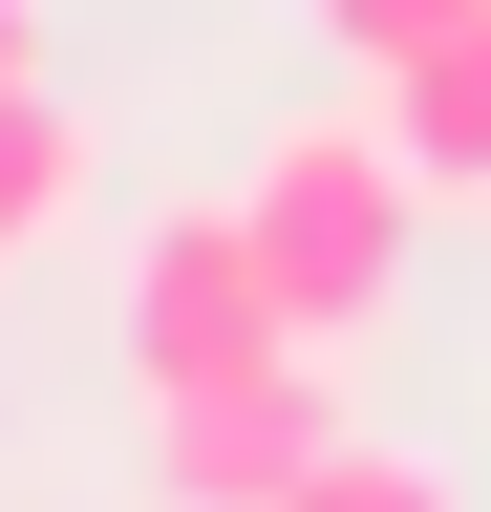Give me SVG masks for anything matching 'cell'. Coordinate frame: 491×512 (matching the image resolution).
<instances>
[{
    "label": "cell",
    "mask_w": 491,
    "mask_h": 512,
    "mask_svg": "<svg viewBox=\"0 0 491 512\" xmlns=\"http://www.w3.org/2000/svg\"><path fill=\"white\" fill-rule=\"evenodd\" d=\"M235 235H257V278H278L299 342H363V320L406 299L427 192H406V150L363 107H299V128H257V171H235Z\"/></svg>",
    "instance_id": "obj_1"
},
{
    "label": "cell",
    "mask_w": 491,
    "mask_h": 512,
    "mask_svg": "<svg viewBox=\"0 0 491 512\" xmlns=\"http://www.w3.org/2000/svg\"><path fill=\"white\" fill-rule=\"evenodd\" d=\"M257 363H321V342L278 320L257 235H235V192H214V214H171L129 256V384H150V406H214V384H257Z\"/></svg>",
    "instance_id": "obj_2"
},
{
    "label": "cell",
    "mask_w": 491,
    "mask_h": 512,
    "mask_svg": "<svg viewBox=\"0 0 491 512\" xmlns=\"http://www.w3.org/2000/svg\"><path fill=\"white\" fill-rule=\"evenodd\" d=\"M321 448H342L321 363H257V384H214V406H150V491L171 512H278Z\"/></svg>",
    "instance_id": "obj_3"
},
{
    "label": "cell",
    "mask_w": 491,
    "mask_h": 512,
    "mask_svg": "<svg viewBox=\"0 0 491 512\" xmlns=\"http://www.w3.org/2000/svg\"><path fill=\"white\" fill-rule=\"evenodd\" d=\"M363 128L406 150V192H427V214H470V192H491V0H470L449 43H406L385 86H363Z\"/></svg>",
    "instance_id": "obj_4"
},
{
    "label": "cell",
    "mask_w": 491,
    "mask_h": 512,
    "mask_svg": "<svg viewBox=\"0 0 491 512\" xmlns=\"http://www.w3.org/2000/svg\"><path fill=\"white\" fill-rule=\"evenodd\" d=\"M86 192H107L86 107H65V86H0V256H43V235L86 214Z\"/></svg>",
    "instance_id": "obj_5"
},
{
    "label": "cell",
    "mask_w": 491,
    "mask_h": 512,
    "mask_svg": "<svg viewBox=\"0 0 491 512\" xmlns=\"http://www.w3.org/2000/svg\"><path fill=\"white\" fill-rule=\"evenodd\" d=\"M278 512H470V491H449V448H385V427H342V448H321V470H299Z\"/></svg>",
    "instance_id": "obj_6"
},
{
    "label": "cell",
    "mask_w": 491,
    "mask_h": 512,
    "mask_svg": "<svg viewBox=\"0 0 491 512\" xmlns=\"http://www.w3.org/2000/svg\"><path fill=\"white\" fill-rule=\"evenodd\" d=\"M449 22H470V0H321V43L363 64V86H385V64H406V43H449Z\"/></svg>",
    "instance_id": "obj_7"
},
{
    "label": "cell",
    "mask_w": 491,
    "mask_h": 512,
    "mask_svg": "<svg viewBox=\"0 0 491 512\" xmlns=\"http://www.w3.org/2000/svg\"><path fill=\"white\" fill-rule=\"evenodd\" d=\"M0 86H43V0H0Z\"/></svg>",
    "instance_id": "obj_8"
}]
</instances>
